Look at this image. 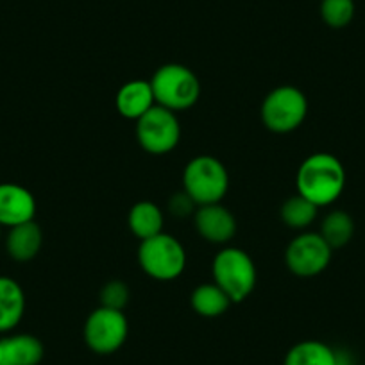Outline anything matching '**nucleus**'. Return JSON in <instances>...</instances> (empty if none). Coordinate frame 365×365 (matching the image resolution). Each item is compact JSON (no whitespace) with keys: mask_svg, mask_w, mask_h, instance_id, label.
Returning a JSON list of instances; mask_svg holds the SVG:
<instances>
[{"mask_svg":"<svg viewBox=\"0 0 365 365\" xmlns=\"http://www.w3.org/2000/svg\"><path fill=\"white\" fill-rule=\"evenodd\" d=\"M297 194L317 208L329 206L346 188V168L342 161L328 153L310 154L297 168Z\"/></svg>","mask_w":365,"mask_h":365,"instance_id":"f257e3e1","label":"nucleus"},{"mask_svg":"<svg viewBox=\"0 0 365 365\" xmlns=\"http://www.w3.org/2000/svg\"><path fill=\"white\" fill-rule=\"evenodd\" d=\"M230 190V174L217 158L202 154L188 161L182 172V192L197 206L222 202Z\"/></svg>","mask_w":365,"mask_h":365,"instance_id":"f03ea898","label":"nucleus"},{"mask_svg":"<svg viewBox=\"0 0 365 365\" xmlns=\"http://www.w3.org/2000/svg\"><path fill=\"white\" fill-rule=\"evenodd\" d=\"M150 86L158 106L170 111H185L194 106L201 97L199 77L188 66L168 63L160 66L150 77Z\"/></svg>","mask_w":365,"mask_h":365,"instance_id":"7ed1b4c3","label":"nucleus"},{"mask_svg":"<svg viewBox=\"0 0 365 365\" xmlns=\"http://www.w3.org/2000/svg\"><path fill=\"white\" fill-rule=\"evenodd\" d=\"M212 274L213 283H217L233 303L247 299L256 287V265L244 249H220L213 258Z\"/></svg>","mask_w":365,"mask_h":365,"instance_id":"20e7f679","label":"nucleus"},{"mask_svg":"<svg viewBox=\"0 0 365 365\" xmlns=\"http://www.w3.org/2000/svg\"><path fill=\"white\" fill-rule=\"evenodd\" d=\"M138 263L153 279L172 282L187 269V251L175 237L160 233L140 242Z\"/></svg>","mask_w":365,"mask_h":365,"instance_id":"39448f33","label":"nucleus"},{"mask_svg":"<svg viewBox=\"0 0 365 365\" xmlns=\"http://www.w3.org/2000/svg\"><path fill=\"white\" fill-rule=\"evenodd\" d=\"M308 115V99L296 86H278L263 99L262 122L269 131L285 135L299 128Z\"/></svg>","mask_w":365,"mask_h":365,"instance_id":"423d86ee","label":"nucleus"},{"mask_svg":"<svg viewBox=\"0 0 365 365\" xmlns=\"http://www.w3.org/2000/svg\"><path fill=\"white\" fill-rule=\"evenodd\" d=\"M136 140L145 153L161 156L178 147L181 125L174 111L163 106H153L136 120Z\"/></svg>","mask_w":365,"mask_h":365,"instance_id":"0eeeda50","label":"nucleus"},{"mask_svg":"<svg viewBox=\"0 0 365 365\" xmlns=\"http://www.w3.org/2000/svg\"><path fill=\"white\" fill-rule=\"evenodd\" d=\"M129 322L122 310L99 307L84 322L86 346L97 354H111L128 340Z\"/></svg>","mask_w":365,"mask_h":365,"instance_id":"6e6552de","label":"nucleus"},{"mask_svg":"<svg viewBox=\"0 0 365 365\" xmlns=\"http://www.w3.org/2000/svg\"><path fill=\"white\" fill-rule=\"evenodd\" d=\"M331 256L333 249L321 235L303 231L287 247L285 263L290 272L299 278H314L328 269Z\"/></svg>","mask_w":365,"mask_h":365,"instance_id":"1a4fd4ad","label":"nucleus"},{"mask_svg":"<svg viewBox=\"0 0 365 365\" xmlns=\"http://www.w3.org/2000/svg\"><path fill=\"white\" fill-rule=\"evenodd\" d=\"M194 224L197 233L210 244L224 245L233 240L237 235V220L233 213L220 202L197 206L194 213Z\"/></svg>","mask_w":365,"mask_h":365,"instance_id":"9d476101","label":"nucleus"},{"mask_svg":"<svg viewBox=\"0 0 365 365\" xmlns=\"http://www.w3.org/2000/svg\"><path fill=\"white\" fill-rule=\"evenodd\" d=\"M36 199L22 185L0 182V226L13 227L34 220Z\"/></svg>","mask_w":365,"mask_h":365,"instance_id":"9b49d317","label":"nucleus"},{"mask_svg":"<svg viewBox=\"0 0 365 365\" xmlns=\"http://www.w3.org/2000/svg\"><path fill=\"white\" fill-rule=\"evenodd\" d=\"M43 360V344L38 336L19 333L0 339V365H38Z\"/></svg>","mask_w":365,"mask_h":365,"instance_id":"f8f14e48","label":"nucleus"},{"mask_svg":"<svg viewBox=\"0 0 365 365\" xmlns=\"http://www.w3.org/2000/svg\"><path fill=\"white\" fill-rule=\"evenodd\" d=\"M115 104H117V111L122 117L136 122L140 117H143L150 108L156 106V99H154V91L153 86H150V81L135 79L125 83L124 86L118 90Z\"/></svg>","mask_w":365,"mask_h":365,"instance_id":"ddd939ff","label":"nucleus"},{"mask_svg":"<svg viewBox=\"0 0 365 365\" xmlns=\"http://www.w3.org/2000/svg\"><path fill=\"white\" fill-rule=\"evenodd\" d=\"M43 245V231L34 220L9 227L6 237V251L15 262H31Z\"/></svg>","mask_w":365,"mask_h":365,"instance_id":"4468645a","label":"nucleus"},{"mask_svg":"<svg viewBox=\"0 0 365 365\" xmlns=\"http://www.w3.org/2000/svg\"><path fill=\"white\" fill-rule=\"evenodd\" d=\"M26 314V294L20 283L9 276H0V333H9L20 324Z\"/></svg>","mask_w":365,"mask_h":365,"instance_id":"2eb2a0df","label":"nucleus"},{"mask_svg":"<svg viewBox=\"0 0 365 365\" xmlns=\"http://www.w3.org/2000/svg\"><path fill=\"white\" fill-rule=\"evenodd\" d=\"M283 365H344V356L328 344L303 340L287 353Z\"/></svg>","mask_w":365,"mask_h":365,"instance_id":"dca6fc26","label":"nucleus"},{"mask_svg":"<svg viewBox=\"0 0 365 365\" xmlns=\"http://www.w3.org/2000/svg\"><path fill=\"white\" fill-rule=\"evenodd\" d=\"M163 212L150 201L136 202L128 217L129 230L136 238H140V242L163 233Z\"/></svg>","mask_w":365,"mask_h":365,"instance_id":"f3484780","label":"nucleus"},{"mask_svg":"<svg viewBox=\"0 0 365 365\" xmlns=\"http://www.w3.org/2000/svg\"><path fill=\"white\" fill-rule=\"evenodd\" d=\"M190 304L197 315L213 319L226 314L233 301L217 283H202L192 292Z\"/></svg>","mask_w":365,"mask_h":365,"instance_id":"a211bd4d","label":"nucleus"},{"mask_svg":"<svg viewBox=\"0 0 365 365\" xmlns=\"http://www.w3.org/2000/svg\"><path fill=\"white\" fill-rule=\"evenodd\" d=\"M319 235L335 251V249H340L349 244L354 235V222L349 213L342 212V210H335V212H329L324 217Z\"/></svg>","mask_w":365,"mask_h":365,"instance_id":"6ab92c4d","label":"nucleus"},{"mask_svg":"<svg viewBox=\"0 0 365 365\" xmlns=\"http://www.w3.org/2000/svg\"><path fill=\"white\" fill-rule=\"evenodd\" d=\"M317 206L304 199L303 195L296 194L287 199L282 206V220L292 230H307L315 219H317Z\"/></svg>","mask_w":365,"mask_h":365,"instance_id":"aec40b11","label":"nucleus"},{"mask_svg":"<svg viewBox=\"0 0 365 365\" xmlns=\"http://www.w3.org/2000/svg\"><path fill=\"white\" fill-rule=\"evenodd\" d=\"M321 19L331 29H344L354 19V0H322Z\"/></svg>","mask_w":365,"mask_h":365,"instance_id":"412c9836","label":"nucleus"},{"mask_svg":"<svg viewBox=\"0 0 365 365\" xmlns=\"http://www.w3.org/2000/svg\"><path fill=\"white\" fill-rule=\"evenodd\" d=\"M129 301V289L124 282H110L101 290V307L113 308V310H122Z\"/></svg>","mask_w":365,"mask_h":365,"instance_id":"4be33fe9","label":"nucleus"},{"mask_svg":"<svg viewBox=\"0 0 365 365\" xmlns=\"http://www.w3.org/2000/svg\"><path fill=\"white\" fill-rule=\"evenodd\" d=\"M195 206L197 205H195V202L192 201V199L188 197L185 192H181V194H175L174 197H172L170 206H168V208H170V212L174 213V215L182 217V215H188V213H192V210H194Z\"/></svg>","mask_w":365,"mask_h":365,"instance_id":"5701e85b","label":"nucleus"},{"mask_svg":"<svg viewBox=\"0 0 365 365\" xmlns=\"http://www.w3.org/2000/svg\"><path fill=\"white\" fill-rule=\"evenodd\" d=\"M0 237H2V226H0Z\"/></svg>","mask_w":365,"mask_h":365,"instance_id":"b1692460","label":"nucleus"}]
</instances>
